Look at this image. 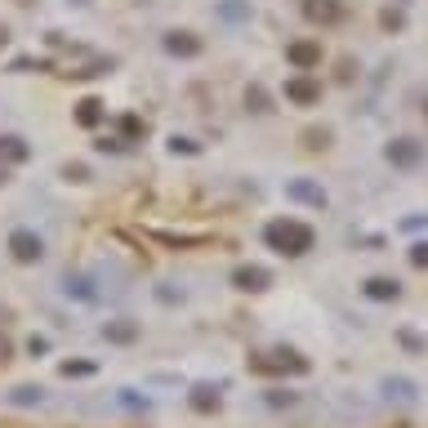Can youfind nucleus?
<instances>
[{
	"label": "nucleus",
	"instance_id": "nucleus-1",
	"mask_svg": "<svg viewBox=\"0 0 428 428\" xmlns=\"http://www.w3.org/2000/svg\"><path fill=\"white\" fill-rule=\"evenodd\" d=\"M14 245H18L23 259H36V255H41V241H31V237H14Z\"/></svg>",
	"mask_w": 428,
	"mask_h": 428
}]
</instances>
